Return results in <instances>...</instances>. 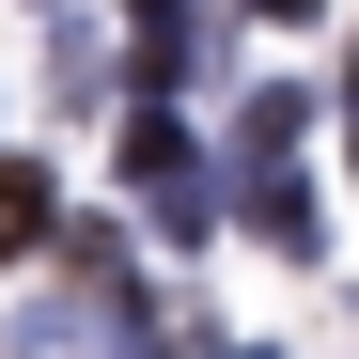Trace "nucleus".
<instances>
[{"instance_id": "f257e3e1", "label": "nucleus", "mask_w": 359, "mask_h": 359, "mask_svg": "<svg viewBox=\"0 0 359 359\" xmlns=\"http://www.w3.org/2000/svg\"><path fill=\"white\" fill-rule=\"evenodd\" d=\"M126 188L172 219V250H188V234L219 219V188H203V156H188V126H172V109H141V126H126Z\"/></svg>"}, {"instance_id": "f03ea898", "label": "nucleus", "mask_w": 359, "mask_h": 359, "mask_svg": "<svg viewBox=\"0 0 359 359\" xmlns=\"http://www.w3.org/2000/svg\"><path fill=\"white\" fill-rule=\"evenodd\" d=\"M47 234H63V188H47V156H0V266H32Z\"/></svg>"}, {"instance_id": "7ed1b4c3", "label": "nucleus", "mask_w": 359, "mask_h": 359, "mask_svg": "<svg viewBox=\"0 0 359 359\" xmlns=\"http://www.w3.org/2000/svg\"><path fill=\"white\" fill-rule=\"evenodd\" d=\"M313 141V94H250V126H234V156H297Z\"/></svg>"}, {"instance_id": "20e7f679", "label": "nucleus", "mask_w": 359, "mask_h": 359, "mask_svg": "<svg viewBox=\"0 0 359 359\" xmlns=\"http://www.w3.org/2000/svg\"><path fill=\"white\" fill-rule=\"evenodd\" d=\"M126 16H141V32H188V0H126Z\"/></svg>"}, {"instance_id": "39448f33", "label": "nucleus", "mask_w": 359, "mask_h": 359, "mask_svg": "<svg viewBox=\"0 0 359 359\" xmlns=\"http://www.w3.org/2000/svg\"><path fill=\"white\" fill-rule=\"evenodd\" d=\"M250 16H313V0H250Z\"/></svg>"}]
</instances>
